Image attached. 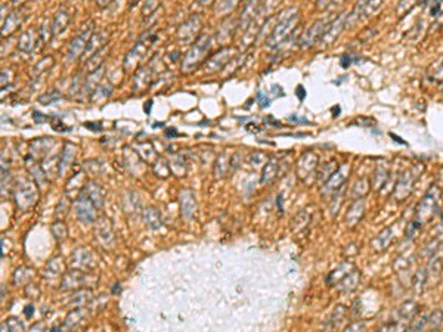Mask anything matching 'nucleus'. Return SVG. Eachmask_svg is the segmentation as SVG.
I'll use <instances>...</instances> for the list:
<instances>
[{"label": "nucleus", "instance_id": "1", "mask_svg": "<svg viewBox=\"0 0 443 332\" xmlns=\"http://www.w3.org/2000/svg\"><path fill=\"white\" fill-rule=\"evenodd\" d=\"M439 198H441V191L433 185L429 192L423 197V199L420 201L418 207H417V216L415 220H418L421 224H426L432 220V217L435 216L438 205H439Z\"/></svg>", "mask_w": 443, "mask_h": 332}, {"label": "nucleus", "instance_id": "2", "mask_svg": "<svg viewBox=\"0 0 443 332\" xmlns=\"http://www.w3.org/2000/svg\"><path fill=\"white\" fill-rule=\"evenodd\" d=\"M209 48H210V36H200L197 39V42L192 45V48L189 49V52L185 56L183 64H182V69L189 72L194 68H197L203 62V58L207 54Z\"/></svg>", "mask_w": 443, "mask_h": 332}, {"label": "nucleus", "instance_id": "3", "mask_svg": "<svg viewBox=\"0 0 443 332\" xmlns=\"http://www.w3.org/2000/svg\"><path fill=\"white\" fill-rule=\"evenodd\" d=\"M412 188H414V176H412L411 171H405V173L397 179V182H396V185H394V188H393L391 195H393V198H394L397 202H402L403 199L408 198V195L411 194Z\"/></svg>", "mask_w": 443, "mask_h": 332}, {"label": "nucleus", "instance_id": "4", "mask_svg": "<svg viewBox=\"0 0 443 332\" xmlns=\"http://www.w3.org/2000/svg\"><path fill=\"white\" fill-rule=\"evenodd\" d=\"M297 21H298V15H297V13H294L293 16H290V18L281 21L277 27H275L274 33L271 34V39L268 40V43H269V45H277L278 46V45L284 40V37H285L288 33H291V30L295 27Z\"/></svg>", "mask_w": 443, "mask_h": 332}, {"label": "nucleus", "instance_id": "5", "mask_svg": "<svg viewBox=\"0 0 443 332\" xmlns=\"http://www.w3.org/2000/svg\"><path fill=\"white\" fill-rule=\"evenodd\" d=\"M90 37H92V27H89L87 30H84L83 33H80L71 42L70 49H68V54H67L68 59H77L78 56L83 55L84 51H86V46H87V43L90 40Z\"/></svg>", "mask_w": 443, "mask_h": 332}, {"label": "nucleus", "instance_id": "6", "mask_svg": "<svg viewBox=\"0 0 443 332\" xmlns=\"http://www.w3.org/2000/svg\"><path fill=\"white\" fill-rule=\"evenodd\" d=\"M349 173H350V167L349 166L340 167V168L332 174L331 177L325 182V185H324V194H325V195H330V194H334V192L340 191V189L343 188V185H344L346 177H347Z\"/></svg>", "mask_w": 443, "mask_h": 332}, {"label": "nucleus", "instance_id": "7", "mask_svg": "<svg viewBox=\"0 0 443 332\" xmlns=\"http://www.w3.org/2000/svg\"><path fill=\"white\" fill-rule=\"evenodd\" d=\"M108 42V33L107 31H101V33H96V34H92L87 46H86V51L83 56H93L95 54L101 52L102 49H105V43Z\"/></svg>", "mask_w": 443, "mask_h": 332}, {"label": "nucleus", "instance_id": "8", "mask_svg": "<svg viewBox=\"0 0 443 332\" xmlns=\"http://www.w3.org/2000/svg\"><path fill=\"white\" fill-rule=\"evenodd\" d=\"M318 167V157L315 154H304L298 161V176L306 180Z\"/></svg>", "mask_w": 443, "mask_h": 332}, {"label": "nucleus", "instance_id": "9", "mask_svg": "<svg viewBox=\"0 0 443 332\" xmlns=\"http://www.w3.org/2000/svg\"><path fill=\"white\" fill-rule=\"evenodd\" d=\"M77 217L83 221H92L95 219V205L87 197H81L77 201Z\"/></svg>", "mask_w": 443, "mask_h": 332}, {"label": "nucleus", "instance_id": "10", "mask_svg": "<svg viewBox=\"0 0 443 332\" xmlns=\"http://www.w3.org/2000/svg\"><path fill=\"white\" fill-rule=\"evenodd\" d=\"M364 213H365V201H364V198L356 199V201L350 205V208L347 210V216H346L347 224H349L350 227L356 226V224L361 221V219L364 217Z\"/></svg>", "mask_w": 443, "mask_h": 332}, {"label": "nucleus", "instance_id": "11", "mask_svg": "<svg viewBox=\"0 0 443 332\" xmlns=\"http://www.w3.org/2000/svg\"><path fill=\"white\" fill-rule=\"evenodd\" d=\"M324 24H325L324 21H318V22H315V24L306 31V34L303 36V43H301V46L307 48V46L313 45L319 37H322V34H324V31H325V28H327Z\"/></svg>", "mask_w": 443, "mask_h": 332}, {"label": "nucleus", "instance_id": "12", "mask_svg": "<svg viewBox=\"0 0 443 332\" xmlns=\"http://www.w3.org/2000/svg\"><path fill=\"white\" fill-rule=\"evenodd\" d=\"M430 331V313L417 315L408 325L406 332H427Z\"/></svg>", "mask_w": 443, "mask_h": 332}, {"label": "nucleus", "instance_id": "13", "mask_svg": "<svg viewBox=\"0 0 443 332\" xmlns=\"http://www.w3.org/2000/svg\"><path fill=\"white\" fill-rule=\"evenodd\" d=\"M344 19H346V13H341V15L338 16V19H335L332 24H330V25L325 28V31H324V34H322V37H321V42H324V43H331L332 40L337 37V34L341 31V28H343V25H344Z\"/></svg>", "mask_w": 443, "mask_h": 332}, {"label": "nucleus", "instance_id": "14", "mask_svg": "<svg viewBox=\"0 0 443 332\" xmlns=\"http://www.w3.org/2000/svg\"><path fill=\"white\" fill-rule=\"evenodd\" d=\"M391 241H393V229H391V227H386L384 230H381V232L374 238V241L371 242V247H372L377 253H380V251H384V250L387 248Z\"/></svg>", "mask_w": 443, "mask_h": 332}, {"label": "nucleus", "instance_id": "15", "mask_svg": "<svg viewBox=\"0 0 443 332\" xmlns=\"http://www.w3.org/2000/svg\"><path fill=\"white\" fill-rule=\"evenodd\" d=\"M397 315H399V322H408L409 324L418 315V306L414 301H406L399 307Z\"/></svg>", "mask_w": 443, "mask_h": 332}, {"label": "nucleus", "instance_id": "16", "mask_svg": "<svg viewBox=\"0 0 443 332\" xmlns=\"http://www.w3.org/2000/svg\"><path fill=\"white\" fill-rule=\"evenodd\" d=\"M180 201H182V213L186 219H189L192 216V213L195 211V199L194 195L189 191H183L180 194Z\"/></svg>", "mask_w": 443, "mask_h": 332}, {"label": "nucleus", "instance_id": "17", "mask_svg": "<svg viewBox=\"0 0 443 332\" xmlns=\"http://www.w3.org/2000/svg\"><path fill=\"white\" fill-rule=\"evenodd\" d=\"M359 272L356 270V269H353L347 276L344 277L343 280H340L337 285H338V289H341V291H352V289H355L356 286H358V282H359Z\"/></svg>", "mask_w": 443, "mask_h": 332}, {"label": "nucleus", "instance_id": "18", "mask_svg": "<svg viewBox=\"0 0 443 332\" xmlns=\"http://www.w3.org/2000/svg\"><path fill=\"white\" fill-rule=\"evenodd\" d=\"M368 191H369V182L364 177V179L358 180V182L352 186V189H350V197L356 201V199L364 198V197L368 194Z\"/></svg>", "mask_w": 443, "mask_h": 332}, {"label": "nucleus", "instance_id": "19", "mask_svg": "<svg viewBox=\"0 0 443 332\" xmlns=\"http://www.w3.org/2000/svg\"><path fill=\"white\" fill-rule=\"evenodd\" d=\"M227 55H232V51H229V49H223L221 54H216V55L213 56V58L206 64V68H209V71H212V72L221 69L222 66L227 62V59H223V56Z\"/></svg>", "mask_w": 443, "mask_h": 332}, {"label": "nucleus", "instance_id": "20", "mask_svg": "<svg viewBox=\"0 0 443 332\" xmlns=\"http://www.w3.org/2000/svg\"><path fill=\"white\" fill-rule=\"evenodd\" d=\"M278 170H279V164H278V161L275 158H272L265 166L263 174H262V183H272L275 180V177L278 176Z\"/></svg>", "mask_w": 443, "mask_h": 332}, {"label": "nucleus", "instance_id": "21", "mask_svg": "<svg viewBox=\"0 0 443 332\" xmlns=\"http://www.w3.org/2000/svg\"><path fill=\"white\" fill-rule=\"evenodd\" d=\"M68 19H70V16H68V13L65 10H59L56 13L55 18H54V22H52V34L54 36L62 33L65 30V27L68 24Z\"/></svg>", "mask_w": 443, "mask_h": 332}, {"label": "nucleus", "instance_id": "22", "mask_svg": "<svg viewBox=\"0 0 443 332\" xmlns=\"http://www.w3.org/2000/svg\"><path fill=\"white\" fill-rule=\"evenodd\" d=\"M36 45V34L34 30H28L22 34V37L19 39V49L24 52H30Z\"/></svg>", "mask_w": 443, "mask_h": 332}, {"label": "nucleus", "instance_id": "23", "mask_svg": "<svg viewBox=\"0 0 443 332\" xmlns=\"http://www.w3.org/2000/svg\"><path fill=\"white\" fill-rule=\"evenodd\" d=\"M387 179H388L387 170H386L384 167H378V168L375 170V174H374V179H372V188H374V189H381V188H384Z\"/></svg>", "mask_w": 443, "mask_h": 332}, {"label": "nucleus", "instance_id": "24", "mask_svg": "<svg viewBox=\"0 0 443 332\" xmlns=\"http://www.w3.org/2000/svg\"><path fill=\"white\" fill-rule=\"evenodd\" d=\"M86 194H87V198L93 202L95 207H101V205H102V194H101V191H99L98 186H95V185H89Z\"/></svg>", "mask_w": 443, "mask_h": 332}, {"label": "nucleus", "instance_id": "25", "mask_svg": "<svg viewBox=\"0 0 443 332\" xmlns=\"http://www.w3.org/2000/svg\"><path fill=\"white\" fill-rule=\"evenodd\" d=\"M426 282H427V270H426V269H420V270L415 273V276H414V283H412V286H414V289H415L417 294L421 292V291L424 289Z\"/></svg>", "mask_w": 443, "mask_h": 332}, {"label": "nucleus", "instance_id": "26", "mask_svg": "<svg viewBox=\"0 0 443 332\" xmlns=\"http://www.w3.org/2000/svg\"><path fill=\"white\" fill-rule=\"evenodd\" d=\"M145 221H147V224H148L151 229H158L160 224H161L160 216H158L157 210H154V208H148V210L145 211Z\"/></svg>", "mask_w": 443, "mask_h": 332}, {"label": "nucleus", "instance_id": "27", "mask_svg": "<svg viewBox=\"0 0 443 332\" xmlns=\"http://www.w3.org/2000/svg\"><path fill=\"white\" fill-rule=\"evenodd\" d=\"M443 324V310L442 309H438L435 312L430 313V330H438L441 325Z\"/></svg>", "mask_w": 443, "mask_h": 332}, {"label": "nucleus", "instance_id": "28", "mask_svg": "<svg viewBox=\"0 0 443 332\" xmlns=\"http://www.w3.org/2000/svg\"><path fill=\"white\" fill-rule=\"evenodd\" d=\"M250 161H251V164H254V166H263V164L268 161V157H266L263 152H254V154H251Z\"/></svg>", "mask_w": 443, "mask_h": 332}, {"label": "nucleus", "instance_id": "29", "mask_svg": "<svg viewBox=\"0 0 443 332\" xmlns=\"http://www.w3.org/2000/svg\"><path fill=\"white\" fill-rule=\"evenodd\" d=\"M52 232H54V235L56 236V239H62L67 235V229H65L64 223H56V224H54Z\"/></svg>", "mask_w": 443, "mask_h": 332}, {"label": "nucleus", "instance_id": "30", "mask_svg": "<svg viewBox=\"0 0 443 332\" xmlns=\"http://www.w3.org/2000/svg\"><path fill=\"white\" fill-rule=\"evenodd\" d=\"M400 330L402 328L399 325V321H391V322L386 324L384 327H381V330L378 332H399Z\"/></svg>", "mask_w": 443, "mask_h": 332}, {"label": "nucleus", "instance_id": "31", "mask_svg": "<svg viewBox=\"0 0 443 332\" xmlns=\"http://www.w3.org/2000/svg\"><path fill=\"white\" fill-rule=\"evenodd\" d=\"M101 77H102V68H98V71H95V72H90V75H89V80H99ZM89 87H90V89H95L96 86H95V84L90 81V84H86V86H84V90L87 92V90H89Z\"/></svg>", "mask_w": 443, "mask_h": 332}, {"label": "nucleus", "instance_id": "32", "mask_svg": "<svg viewBox=\"0 0 443 332\" xmlns=\"http://www.w3.org/2000/svg\"><path fill=\"white\" fill-rule=\"evenodd\" d=\"M256 99H257V102L260 104V107H262V108H268V107H269V104H271V101H269V99H268V98H266V96L262 93V92H259V93H257V98H256Z\"/></svg>", "mask_w": 443, "mask_h": 332}, {"label": "nucleus", "instance_id": "33", "mask_svg": "<svg viewBox=\"0 0 443 332\" xmlns=\"http://www.w3.org/2000/svg\"><path fill=\"white\" fill-rule=\"evenodd\" d=\"M295 95H297V98H298L300 101H303V99L306 98V89H304L303 86H297V89H295Z\"/></svg>", "mask_w": 443, "mask_h": 332}, {"label": "nucleus", "instance_id": "34", "mask_svg": "<svg viewBox=\"0 0 443 332\" xmlns=\"http://www.w3.org/2000/svg\"><path fill=\"white\" fill-rule=\"evenodd\" d=\"M52 127L58 130V132H65V130H70V127H67V126H64L61 121H55V123H52Z\"/></svg>", "mask_w": 443, "mask_h": 332}, {"label": "nucleus", "instance_id": "35", "mask_svg": "<svg viewBox=\"0 0 443 332\" xmlns=\"http://www.w3.org/2000/svg\"><path fill=\"white\" fill-rule=\"evenodd\" d=\"M84 126H86L87 129H92L93 132H99V130H101V127H102V126H101V123H98V124H93V123H86Z\"/></svg>", "mask_w": 443, "mask_h": 332}, {"label": "nucleus", "instance_id": "36", "mask_svg": "<svg viewBox=\"0 0 443 332\" xmlns=\"http://www.w3.org/2000/svg\"><path fill=\"white\" fill-rule=\"evenodd\" d=\"M390 137H391V139H393L394 142H399L400 145H405V146L408 145V143H406V142H405V140H403L402 137H399V136H396V134H393V133H390Z\"/></svg>", "mask_w": 443, "mask_h": 332}, {"label": "nucleus", "instance_id": "37", "mask_svg": "<svg viewBox=\"0 0 443 332\" xmlns=\"http://www.w3.org/2000/svg\"><path fill=\"white\" fill-rule=\"evenodd\" d=\"M439 9H441V3L438 1V3H435V4L432 6V15H438Z\"/></svg>", "mask_w": 443, "mask_h": 332}, {"label": "nucleus", "instance_id": "38", "mask_svg": "<svg viewBox=\"0 0 443 332\" xmlns=\"http://www.w3.org/2000/svg\"><path fill=\"white\" fill-rule=\"evenodd\" d=\"M340 114V107L337 105V107H334V110H332V115L335 117V115H338Z\"/></svg>", "mask_w": 443, "mask_h": 332}, {"label": "nucleus", "instance_id": "39", "mask_svg": "<svg viewBox=\"0 0 443 332\" xmlns=\"http://www.w3.org/2000/svg\"><path fill=\"white\" fill-rule=\"evenodd\" d=\"M442 199H443V194H442Z\"/></svg>", "mask_w": 443, "mask_h": 332}]
</instances>
